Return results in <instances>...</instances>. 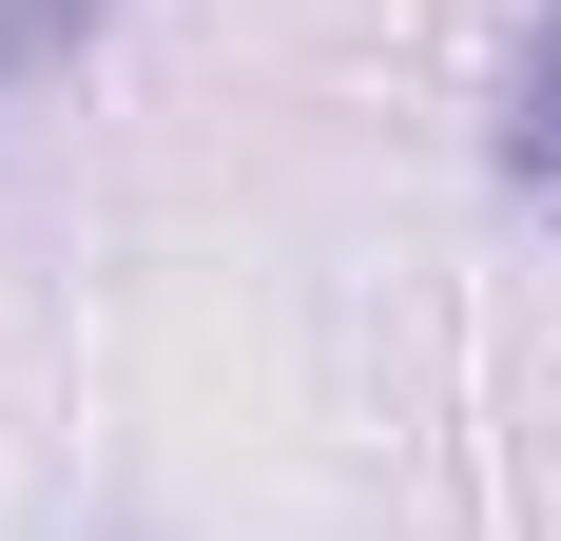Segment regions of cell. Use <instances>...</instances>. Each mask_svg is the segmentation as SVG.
Here are the masks:
<instances>
[{
	"mask_svg": "<svg viewBox=\"0 0 561 541\" xmlns=\"http://www.w3.org/2000/svg\"><path fill=\"white\" fill-rule=\"evenodd\" d=\"M523 156H561V20L523 39Z\"/></svg>",
	"mask_w": 561,
	"mask_h": 541,
	"instance_id": "6da1fadb",
	"label": "cell"
}]
</instances>
